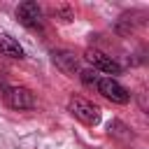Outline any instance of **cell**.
Instances as JSON below:
<instances>
[{"instance_id":"5b68a950","label":"cell","mask_w":149,"mask_h":149,"mask_svg":"<svg viewBox=\"0 0 149 149\" xmlns=\"http://www.w3.org/2000/svg\"><path fill=\"white\" fill-rule=\"evenodd\" d=\"M86 61L93 65V70H100V72H107V74H119L121 72V65L112 56H107V54H102L98 49H88L86 51Z\"/></svg>"},{"instance_id":"277c9868","label":"cell","mask_w":149,"mask_h":149,"mask_svg":"<svg viewBox=\"0 0 149 149\" xmlns=\"http://www.w3.org/2000/svg\"><path fill=\"white\" fill-rule=\"evenodd\" d=\"M5 102L12 109H33L35 107V93L26 86H9L5 91Z\"/></svg>"},{"instance_id":"ba28073f","label":"cell","mask_w":149,"mask_h":149,"mask_svg":"<svg viewBox=\"0 0 149 149\" xmlns=\"http://www.w3.org/2000/svg\"><path fill=\"white\" fill-rule=\"evenodd\" d=\"M107 130H109V137H116V140H121V142H130V140H133V133H130L128 126L121 123V121H112Z\"/></svg>"},{"instance_id":"3957f363","label":"cell","mask_w":149,"mask_h":149,"mask_svg":"<svg viewBox=\"0 0 149 149\" xmlns=\"http://www.w3.org/2000/svg\"><path fill=\"white\" fill-rule=\"evenodd\" d=\"M16 19H19L26 28H30V30H40V28L44 26L42 9H40V5L33 2V0H26V2H21V5L16 7Z\"/></svg>"},{"instance_id":"8992f818","label":"cell","mask_w":149,"mask_h":149,"mask_svg":"<svg viewBox=\"0 0 149 149\" xmlns=\"http://www.w3.org/2000/svg\"><path fill=\"white\" fill-rule=\"evenodd\" d=\"M51 61H54V65H56L61 72H65V74H74V72L79 70L77 56H74L72 51H68V49H54V51H51Z\"/></svg>"},{"instance_id":"52a82bcc","label":"cell","mask_w":149,"mask_h":149,"mask_svg":"<svg viewBox=\"0 0 149 149\" xmlns=\"http://www.w3.org/2000/svg\"><path fill=\"white\" fill-rule=\"evenodd\" d=\"M0 54L2 56H9V58H23V47L7 33H0Z\"/></svg>"},{"instance_id":"9c48e42d","label":"cell","mask_w":149,"mask_h":149,"mask_svg":"<svg viewBox=\"0 0 149 149\" xmlns=\"http://www.w3.org/2000/svg\"><path fill=\"white\" fill-rule=\"evenodd\" d=\"M51 14H54L58 21H70V19H72V9H70V7H54Z\"/></svg>"},{"instance_id":"30bf717a","label":"cell","mask_w":149,"mask_h":149,"mask_svg":"<svg viewBox=\"0 0 149 149\" xmlns=\"http://www.w3.org/2000/svg\"><path fill=\"white\" fill-rule=\"evenodd\" d=\"M79 77H81V81H84L86 86H95V81H98L95 70H81V72H79Z\"/></svg>"},{"instance_id":"6da1fadb","label":"cell","mask_w":149,"mask_h":149,"mask_svg":"<svg viewBox=\"0 0 149 149\" xmlns=\"http://www.w3.org/2000/svg\"><path fill=\"white\" fill-rule=\"evenodd\" d=\"M68 109H70V114L74 116V119H79L81 123H86V126H98L100 123V107L98 105H93L91 100H86V98H70V102H68Z\"/></svg>"},{"instance_id":"7a4b0ae2","label":"cell","mask_w":149,"mask_h":149,"mask_svg":"<svg viewBox=\"0 0 149 149\" xmlns=\"http://www.w3.org/2000/svg\"><path fill=\"white\" fill-rule=\"evenodd\" d=\"M95 88H98V93H100L102 98H107V100H112V102H116V105H126V102L130 100L128 88L121 86V84H119L116 79H112V77H98Z\"/></svg>"}]
</instances>
